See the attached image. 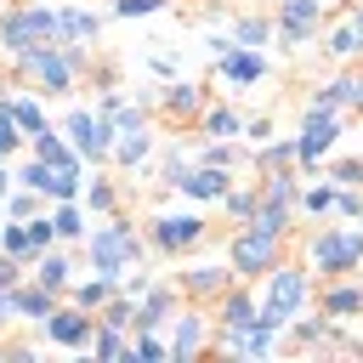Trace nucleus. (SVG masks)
<instances>
[{
    "label": "nucleus",
    "mask_w": 363,
    "mask_h": 363,
    "mask_svg": "<svg viewBox=\"0 0 363 363\" xmlns=\"http://www.w3.org/2000/svg\"><path fill=\"white\" fill-rule=\"evenodd\" d=\"M108 164H113V170H125V176H130V170H142V164H153V125H147V130H119V136H113V159H108Z\"/></svg>",
    "instance_id": "24"
},
{
    "label": "nucleus",
    "mask_w": 363,
    "mask_h": 363,
    "mask_svg": "<svg viewBox=\"0 0 363 363\" xmlns=\"http://www.w3.org/2000/svg\"><path fill=\"white\" fill-rule=\"evenodd\" d=\"M210 96H216V91H210L204 79H164L159 96H153V113H159L170 130H193Z\"/></svg>",
    "instance_id": "11"
},
{
    "label": "nucleus",
    "mask_w": 363,
    "mask_h": 363,
    "mask_svg": "<svg viewBox=\"0 0 363 363\" xmlns=\"http://www.w3.org/2000/svg\"><path fill=\"white\" fill-rule=\"evenodd\" d=\"M28 278L45 284V289H57V295H68V284H74V244H51V250H40V255L28 261Z\"/></svg>",
    "instance_id": "18"
},
{
    "label": "nucleus",
    "mask_w": 363,
    "mask_h": 363,
    "mask_svg": "<svg viewBox=\"0 0 363 363\" xmlns=\"http://www.w3.org/2000/svg\"><path fill=\"white\" fill-rule=\"evenodd\" d=\"M227 28H233V40H238V45H255V51L272 40V17H261V11H250V17H233Z\"/></svg>",
    "instance_id": "36"
},
{
    "label": "nucleus",
    "mask_w": 363,
    "mask_h": 363,
    "mask_svg": "<svg viewBox=\"0 0 363 363\" xmlns=\"http://www.w3.org/2000/svg\"><path fill=\"white\" fill-rule=\"evenodd\" d=\"M11 323H23V318H17V306H11V289H0V335H6Z\"/></svg>",
    "instance_id": "51"
},
{
    "label": "nucleus",
    "mask_w": 363,
    "mask_h": 363,
    "mask_svg": "<svg viewBox=\"0 0 363 363\" xmlns=\"http://www.w3.org/2000/svg\"><path fill=\"white\" fill-rule=\"evenodd\" d=\"M62 136L79 147V159H85V164H108V159H113V136H119V130H113V119H108L102 108H68V113H62Z\"/></svg>",
    "instance_id": "9"
},
{
    "label": "nucleus",
    "mask_w": 363,
    "mask_h": 363,
    "mask_svg": "<svg viewBox=\"0 0 363 363\" xmlns=\"http://www.w3.org/2000/svg\"><path fill=\"white\" fill-rule=\"evenodd\" d=\"M318 51H323L329 62H363V34H357V28L340 17V23L323 34V45H318Z\"/></svg>",
    "instance_id": "31"
},
{
    "label": "nucleus",
    "mask_w": 363,
    "mask_h": 363,
    "mask_svg": "<svg viewBox=\"0 0 363 363\" xmlns=\"http://www.w3.org/2000/svg\"><path fill=\"white\" fill-rule=\"evenodd\" d=\"M0 255L34 261V244H28V221H11V216H0Z\"/></svg>",
    "instance_id": "38"
},
{
    "label": "nucleus",
    "mask_w": 363,
    "mask_h": 363,
    "mask_svg": "<svg viewBox=\"0 0 363 363\" xmlns=\"http://www.w3.org/2000/svg\"><path fill=\"white\" fill-rule=\"evenodd\" d=\"M306 267L318 278H346L363 267V227H318L306 233Z\"/></svg>",
    "instance_id": "6"
},
{
    "label": "nucleus",
    "mask_w": 363,
    "mask_h": 363,
    "mask_svg": "<svg viewBox=\"0 0 363 363\" xmlns=\"http://www.w3.org/2000/svg\"><path fill=\"white\" fill-rule=\"evenodd\" d=\"M255 295H261V323L289 329V318L312 306V267L284 255V261H278L267 278H255Z\"/></svg>",
    "instance_id": "2"
},
{
    "label": "nucleus",
    "mask_w": 363,
    "mask_h": 363,
    "mask_svg": "<svg viewBox=\"0 0 363 363\" xmlns=\"http://www.w3.org/2000/svg\"><path fill=\"white\" fill-rule=\"evenodd\" d=\"M96 34H102V11H91V6H57V40L96 45Z\"/></svg>",
    "instance_id": "26"
},
{
    "label": "nucleus",
    "mask_w": 363,
    "mask_h": 363,
    "mask_svg": "<svg viewBox=\"0 0 363 363\" xmlns=\"http://www.w3.org/2000/svg\"><path fill=\"white\" fill-rule=\"evenodd\" d=\"M255 176H267V170H295V136H267L261 147H255V164H250Z\"/></svg>",
    "instance_id": "32"
},
{
    "label": "nucleus",
    "mask_w": 363,
    "mask_h": 363,
    "mask_svg": "<svg viewBox=\"0 0 363 363\" xmlns=\"http://www.w3.org/2000/svg\"><path fill=\"white\" fill-rule=\"evenodd\" d=\"M227 187H233V170L193 159V164L176 176V187H170V193H182V199H193V204H221V199H227Z\"/></svg>",
    "instance_id": "16"
},
{
    "label": "nucleus",
    "mask_w": 363,
    "mask_h": 363,
    "mask_svg": "<svg viewBox=\"0 0 363 363\" xmlns=\"http://www.w3.org/2000/svg\"><path fill=\"white\" fill-rule=\"evenodd\" d=\"M45 210V199L34 193V187H23V182H11V193H6V204H0V216H11V221H28V216H40Z\"/></svg>",
    "instance_id": "37"
},
{
    "label": "nucleus",
    "mask_w": 363,
    "mask_h": 363,
    "mask_svg": "<svg viewBox=\"0 0 363 363\" xmlns=\"http://www.w3.org/2000/svg\"><path fill=\"white\" fill-rule=\"evenodd\" d=\"M147 74H153V79H176V62L159 51V57H147Z\"/></svg>",
    "instance_id": "50"
},
{
    "label": "nucleus",
    "mask_w": 363,
    "mask_h": 363,
    "mask_svg": "<svg viewBox=\"0 0 363 363\" xmlns=\"http://www.w3.org/2000/svg\"><path fill=\"white\" fill-rule=\"evenodd\" d=\"M216 62V79L227 85V91H250V85H261L267 74H272V62L255 51V45H233V51H221V57H210Z\"/></svg>",
    "instance_id": "15"
},
{
    "label": "nucleus",
    "mask_w": 363,
    "mask_h": 363,
    "mask_svg": "<svg viewBox=\"0 0 363 363\" xmlns=\"http://www.w3.org/2000/svg\"><path fill=\"white\" fill-rule=\"evenodd\" d=\"M130 352V329H108V323H96V335H91V357H125Z\"/></svg>",
    "instance_id": "40"
},
{
    "label": "nucleus",
    "mask_w": 363,
    "mask_h": 363,
    "mask_svg": "<svg viewBox=\"0 0 363 363\" xmlns=\"http://www.w3.org/2000/svg\"><path fill=\"white\" fill-rule=\"evenodd\" d=\"M0 346H6V357H17V363H28V357H34V346H28V340H0Z\"/></svg>",
    "instance_id": "52"
},
{
    "label": "nucleus",
    "mask_w": 363,
    "mask_h": 363,
    "mask_svg": "<svg viewBox=\"0 0 363 363\" xmlns=\"http://www.w3.org/2000/svg\"><path fill=\"white\" fill-rule=\"evenodd\" d=\"M176 312H182V289H176V284H153V289L136 301V323H130V329H170Z\"/></svg>",
    "instance_id": "20"
},
{
    "label": "nucleus",
    "mask_w": 363,
    "mask_h": 363,
    "mask_svg": "<svg viewBox=\"0 0 363 363\" xmlns=\"http://www.w3.org/2000/svg\"><path fill=\"white\" fill-rule=\"evenodd\" d=\"M51 227H57V244H85L91 210H85L79 199H51Z\"/></svg>",
    "instance_id": "25"
},
{
    "label": "nucleus",
    "mask_w": 363,
    "mask_h": 363,
    "mask_svg": "<svg viewBox=\"0 0 363 363\" xmlns=\"http://www.w3.org/2000/svg\"><path fill=\"white\" fill-rule=\"evenodd\" d=\"M261 318V295H255V284H233L216 306H210V323H227V329H244V323H255Z\"/></svg>",
    "instance_id": "19"
},
{
    "label": "nucleus",
    "mask_w": 363,
    "mask_h": 363,
    "mask_svg": "<svg viewBox=\"0 0 363 363\" xmlns=\"http://www.w3.org/2000/svg\"><path fill=\"white\" fill-rule=\"evenodd\" d=\"M312 301H318V312H329L335 323H352V318H363V284L346 272V278H318L312 284Z\"/></svg>",
    "instance_id": "17"
},
{
    "label": "nucleus",
    "mask_w": 363,
    "mask_h": 363,
    "mask_svg": "<svg viewBox=\"0 0 363 363\" xmlns=\"http://www.w3.org/2000/svg\"><path fill=\"white\" fill-rule=\"evenodd\" d=\"M255 204H261V176L255 182H233L227 187V199H221V210H227V221L238 227V221H250L255 216Z\"/></svg>",
    "instance_id": "34"
},
{
    "label": "nucleus",
    "mask_w": 363,
    "mask_h": 363,
    "mask_svg": "<svg viewBox=\"0 0 363 363\" xmlns=\"http://www.w3.org/2000/svg\"><path fill=\"white\" fill-rule=\"evenodd\" d=\"M40 40H57V6H45V0H11L0 11V57L11 62V57H23Z\"/></svg>",
    "instance_id": "5"
},
{
    "label": "nucleus",
    "mask_w": 363,
    "mask_h": 363,
    "mask_svg": "<svg viewBox=\"0 0 363 363\" xmlns=\"http://www.w3.org/2000/svg\"><path fill=\"white\" fill-rule=\"evenodd\" d=\"M335 199H340V187L318 170V182H301V204H295V210L312 216V221H329V216H335Z\"/></svg>",
    "instance_id": "30"
},
{
    "label": "nucleus",
    "mask_w": 363,
    "mask_h": 363,
    "mask_svg": "<svg viewBox=\"0 0 363 363\" xmlns=\"http://www.w3.org/2000/svg\"><path fill=\"white\" fill-rule=\"evenodd\" d=\"M79 250H85L91 272H108V278H119V284H125V272H130V267H142V255H147L153 244H147V233H142L125 210H113V216H102V221L85 233V244H79Z\"/></svg>",
    "instance_id": "1"
},
{
    "label": "nucleus",
    "mask_w": 363,
    "mask_h": 363,
    "mask_svg": "<svg viewBox=\"0 0 363 363\" xmlns=\"http://www.w3.org/2000/svg\"><path fill=\"white\" fill-rule=\"evenodd\" d=\"M335 142H340V113H335V108H312V102H306L301 130H295V170H301V176H318V170H323V159L335 153Z\"/></svg>",
    "instance_id": "8"
},
{
    "label": "nucleus",
    "mask_w": 363,
    "mask_h": 363,
    "mask_svg": "<svg viewBox=\"0 0 363 363\" xmlns=\"http://www.w3.org/2000/svg\"><path fill=\"white\" fill-rule=\"evenodd\" d=\"M170 357L176 363H193V357H204L210 352V306H193V301H182V312L170 318Z\"/></svg>",
    "instance_id": "14"
},
{
    "label": "nucleus",
    "mask_w": 363,
    "mask_h": 363,
    "mask_svg": "<svg viewBox=\"0 0 363 363\" xmlns=\"http://www.w3.org/2000/svg\"><path fill=\"white\" fill-rule=\"evenodd\" d=\"M335 335H340V323H335L329 312H318V318L295 312V318H289V329H284V340H289L295 352H318V346H335Z\"/></svg>",
    "instance_id": "22"
},
{
    "label": "nucleus",
    "mask_w": 363,
    "mask_h": 363,
    "mask_svg": "<svg viewBox=\"0 0 363 363\" xmlns=\"http://www.w3.org/2000/svg\"><path fill=\"white\" fill-rule=\"evenodd\" d=\"M17 147H28V136H23V130H17V119L0 108V159H11Z\"/></svg>",
    "instance_id": "45"
},
{
    "label": "nucleus",
    "mask_w": 363,
    "mask_h": 363,
    "mask_svg": "<svg viewBox=\"0 0 363 363\" xmlns=\"http://www.w3.org/2000/svg\"><path fill=\"white\" fill-rule=\"evenodd\" d=\"M119 289H125V295H130V301H142V295H147V289H153V278H147V272H142V267H136V272H125V284H119Z\"/></svg>",
    "instance_id": "49"
},
{
    "label": "nucleus",
    "mask_w": 363,
    "mask_h": 363,
    "mask_svg": "<svg viewBox=\"0 0 363 363\" xmlns=\"http://www.w3.org/2000/svg\"><path fill=\"white\" fill-rule=\"evenodd\" d=\"M221 255H227V267L244 278V284H255V278H267L284 255H289V238L284 233H272V227H255V221H238L233 233H227V244H221Z\"/></svg>",
    "instance_id": "4"
},
{
    "label": "nucleus",
    "mask_w": 363,
    "mask_h": 363,
    "mask_svg": "<svg viewBox=\"0 0 363 363\" xmlns=\"http://www.w3.org/2000/svg\"><path fill=\"white\" fill-rule=\"evenodd\" d=\"M28 244H34V255L57 244V227H51V210H40V216H28Z\"/></svg>",
    "instance_id": "43"
},
{
    "label": "nucleus",
    "mask_w": 363,
    "mask_h": 363,
    "mask_svg": "<svg viewBox=\"0 0 363 363\" xmlns=\"http://www.w3.org/2000/svg\"><path fill=\"white\" fill-rule=\"evenodd\" d=\"M11 182H17V170H11L6 159H0V204H6V193H11Z\"/></svg>",
    "instance_id": "55"
},
{
    "label": "nucleus",
    "mask_w": 363,
    "mask_h": 363,
    "mask_svg": "<svg viewBox=\"0 0 363 363\" xmlns=\"http://www.w3.org/2000/svg\"><path fill=\"white\" fill-rule=\"evenodd\" d=\"M267 136H272V119H267V113H255V119H244V142H255V147H261Z\"/></svg>",
    "instance_id": "48"
},
{
    "label": "nucleus",
    "mask_w": 363,
    "mask_h": 363,
    "mask_svg": "<svg viewBox=\"0 0 363 363\" xmlns=\"http://www.w3.org/2000/svg\"><path fill=\"white\" fill-rule=\"evenodd\" d=\"M11 74H17L28 91H40V96H68V91L79 85V62L68 57L62 40H40V45H28L23 57H11Z\"/></svg>",
    "instance_id": "3"
},
{
    "label": "nucleus",
    "mask_w": 363,
    "mask_h": 363,
    "mask_svg": "<svg viewBox=\"0 0 363 363\" xmlns=\"http://www.w3.org/2000/svg\"><path fill=\"white\" fill-rule=\"evenodd\" d=\"M28 278V261H17V255H0V289H17Z\"/></svg>",
    "instance_id": "47"
},
{
    "label": "nucleus",
    "mask_w": 363,
    "mask_h": 363,
    "mask_svg": "<svg viewBox=\"0 0 363 363\" xmlns=\"http://www.w3.org/2000/svg\"><path fill=\"white\" fill-rule=\"evenodd\" d=\"M142 233H147V244H153L159 255H170V261H182V255H193V250L210 244V221H204L199 210H153Z\"/></svg>",
    "instance_id": "7"
},
{
    "label": "nucleus",
    "mask_w": 363,
    "mask_h": 363,
    "mask_svg": "<svg viewBox=\"0 0 363 363\" xmlns=\"http://www.w3.org/2000/svg\"><path fill=\"white\" fill-rule=\"evenodd\" d=\"M79 204L91 210V221H102V216L125 210V187H119L113 176H91V182H85V193H79Z\"/></svg>",
    "instance_id": "29"
},
{
    "label": "nucleus",
    "mask_w": 363,
    "mask_h": 363,
    "mask_svg": "<svg viewBox=\"0 0 363 363\" xmlns=\"http://www.w3.org/2000/svg\"><path fill=\"white\" fill-rule=\"evenodd\" d=\"M40 335L62 352H91V335H96V312L74 306V301H57V312L40 323Z\"/></svg>",
    "instance_id": "13"
},
{
    "label": "nucleus",
    "mask_w": 363,
    "mask_h": 363,
    "mask_svg": "<svg viewBox=\"0 0 363 363\" xmlns=\"http://www.w3.org/2000/svg\"><path fill=\"white\" fill-rule=\"evenodd\" d=\"M233 284H238V272L227 267V255H221V261H199V267L176 272V289H182V301H193V306H216Z\"/></svg>",
    "instance_id": "12"
},
{
    "label": "nucleus",
    "mask_w": 363,
    "mask_h": 363,
    "mask_svg": "<svg viewBox=\"0 0 363 363\" xmlns=\"http://www.w3.org/2000/svg\"><path fill=\"white\" fill-rule=\"evenodd\" d=\"M96 323H108V329H130V323H136V301L119 289V295H113V301L96 312Z\"/></svg>",
    "instance_id": "41"
},
{
    "label": "nucleus",
    "mask_w": 363,
    "mask_h": 363,
    "mask_svg": "<svg viewBox=\"0 0 363 363\" xmlns=\"http://www.w3.org/2000/svg\"><path fill=\"white\" fill-rule=\"evenodd\" d=\"M323 176H329L335 187H363V159H357V153H340V159L329 153V159H323Z\"/></svg>",
    "instance_id": "39"
},
{
    "label": "nucleus",
    "mask_w": 363,
    "mask_h": 363,
    "mask_svg": "<svg viewBox=\"0 0 363 363\" xmlns=\"http://www.w3.org/2000/svg\"><path fill=\"white\" fill-rule=\"evenodd\" d=\"M6 6H11V0H0V11H6Z\"/></svg>",
    "instance_id": "56"
},
{
    "label": "nucleus",
    "mask_w": 363,
    "mask_h": 363,
    "mask_svg": "<svg viewBox=\"0 0 363 363\" xmlns=\"http://www.w3.org/2000/svg\"><path fill=\"white\" fill-rule=\"evenodd\" d=\"M17 182H23V187H34L40 199H51V164H45V159H34V153H28V164L17 170Z\"/></svg>",
    "instance_id": "42"
},
{
    "label": "nucleus",
    "mask_w": 363,
    "mask_h": 363,
    "mask_svg": "<svg viewBox=\"0 0 363 363\" xmlns=\"http://www.w3.org/2000/svg\"><path fill=\"white\" fill-rule=\"evenodd\" d=\"M113 295H119V278H108V272H91V278H74L62 301H74V306H85V312H102Z\"/></svg>",
    "instance_id": "27"
},
{
    "label": "nucleus",
    "mask_w": 363,
    "mask_h": 363,
    "mask_svg": "<svg viewBox=\"0 0 363 363\" xmlns=\"http://www.w3.org/2000/svg\"><path fill=\"white\" fill-rule=\"evenodd\" d=\"M28 153H34V159H45V164H57V170H62V164H85V159H79V147H74L62 130H51V125L28 136Z\"/></svg>",
    "instance_id": "28"
},
{
    "label": "nucleus",
    "mask_w": 363,
    "mask_h": 363,
    "mask_svg": "<svg viewBox=\"0 0 363 363\" xmlns=\"http://www.w3.org/2000/svg\"><path fill=\"white\" fill-rule=\"evenodd\" d=\"M170 0H108V11L113 17H153V11H164Z\"/></svg>",
    "instance_id": "44"
},
{
    "label": "nucleus",
    "mask_w": 363,
    "mask_h": 363,
    "mask_svg": "<svg viewBox=\"0 0 363 363\" xmlns=\"http://www.w3.org/2000/svg\"><path fill=\"white\" fill-rule=\"evenodd\" d=\"M323 23H329V6L323 0H278L272 6V40L284 51H306Z\"/></svg>",
    "instance_id": "10"
},
{
    "label": "nucleus",
    "mask_w": 363,
    "mask_h": 363,
    "mask_svg": "<svg viewBox=\"0 0 363 363\" xmlns=\"http://www.w3.org/2000/svg\"><path fill=\"white\" fill-rule=\"evenodd\" d=\"M312 108H335V113H346V108H352V68L335 74V79H323V85L312 91Z\"/></svg>",
    "instance_id": "35"
},
{
    "label": "nucleus",
    "mask_w": 363,
    "mask_h": 363,
    "mask_svg": "<svg viewBox=\"0 0 363 363\" xmlns=\"http://www.w3.org/2000/svg\"><path fill=\"white\" fill-rule=\"evenodd\" d=\"M193 130H199L204 142H238V136H244V113H238L233 102H221V96H210Z\"/></svg>",
    "instance_id": "21"
},
{
    "label": "nucleus",
    "mask_w": 363,
    "mask_h": 363,
    "mask_svg": "<svg viewBox=\"0 0 363 363\" xmlns=\"http://www.w3.org/2000/svg\"><path fill=\"white\" fill-rule=\"evenodd\" d=\"M357 284H363V278H357Z\"/></svg>",
    "instance_id": "57"
},
{
    "label": "nucleus",
    "mask_w": 363,
    "mask_h": 363,
    "mask_svg": "<svg viewBox=\"0 0 363 363\" xmlns=\"http://www.w3.org/2000/svg\"><path fill=\"white\" fill-rule=\"evenodd\" d=\"M340 17H346L357 34H363V0H346V6H340Z\"/></svg>",
    "instance_id": "53"
},
{
    "label": "nucleus",
    "mask_w": 363,
    "mask_h": 363,
    "mask_svg": "<svg viewBox=\"0 0 363 363\" xmlns=\"http://www.w3.org/2000/svg\"><path fill=\"white\" fill-rule=\"evenodd\" d=\"M335 216H340V221H363V187H340Z\"/></svg>",
    "instance_id": "46"
},
{
    "label": "nucleus",
    "mask_w": 363,
    "mask_h": 363,
    "mask_svg": "<svg viewBox=\"0 0 363 363\" xmlns=\"http://www.w3.org/2000/svg\"><path fill=\"white\" fill-rule=\"evenodd\" d=\"M352 113H363V68H352Z\"/></svg>",
    "instance_id": "54"
},
{
    "label": "nucleus",
    "mask_w": 363,
    "mask_h": 363,
    "mask_svg": "<svg viewBox=\"0 0 363 363\" xmlns=\"http://www.w3.org/2000/svg\"><path fill=\"white\" fill-rule=\"evenodd\" d=\"M164 357H170V335L164 329H130L125 363H164Z\"/></svg>",
    "instance_id": "33"
},
{
    "label": "nucleus",
    "mask_w": 363,
    "mask_h": 363,
    "mask_svg": "<svg viewBox=\"0 0 363 363\" xmlns=\"http://www.w3.org/2000/svg\"><path fill=\"white\" fill-rule=\"evenodd\" d=\"M57 301H62V295H57V289H45V284H34V278H23V284L11 289V306H17V318H23V323H34V329H40V323L57 312Z\"/></svg>",
    "instance_id": "23"
}]
</instances>
